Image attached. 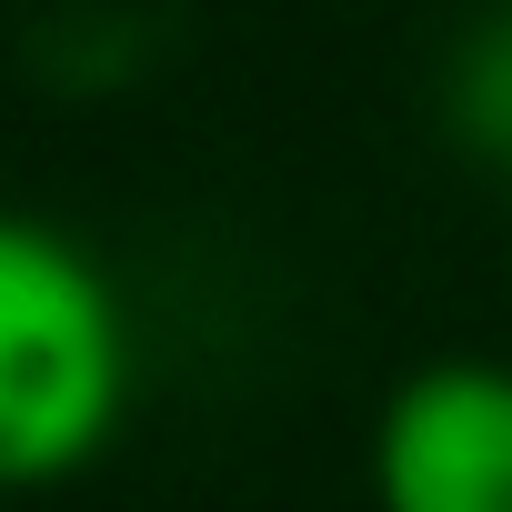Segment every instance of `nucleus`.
Wrapping results in <instances>:
<instances>
[{
	"instance_id": "obj_1",
	"label": "nucleus",
	"mask_w": 512,
	"mask_h": 512,
	"mask_svg": "<svg viewBox=\"0 0 512 512\" xmlns=\"http://www.w3.org/2000/svg\"><path fill=\"white\" fill-rule=\"evenodd\" d=\"M131 312L101 251L41 211H0V492L91 472L131 412Z\"/></svg>"
},
{
	"instance_id": "obj_2",
	"label": "nucleus",
	"mask_w": 512,
	"mask_h": 512,
	"mask_svg": "<svg viewBox=\"0 0 512 512\" xmlns=\"http://www.w3.org/2000/svg\"><path fill=\"white\" fill-rule=\"evenodd\" d=\"M372 512H512V362H422L372 412Z\"/></svg>"
},
{
	"instance_id": "obj_3",
	"label": "nucleus",
	"mask_w": 512,
	"mask_h": 512,
	"mask_svg": "<svg viewBox=\"0 0 512 512\" xmlns=\"http://www.w3.org/2000/svg\"><path fill=\"white\" fill-rule=\"evenodd\" d=\"M442 131L472 161L512 171V0H492V11L452 41V61H442Z\"/></svg>"
}]
</instances>
